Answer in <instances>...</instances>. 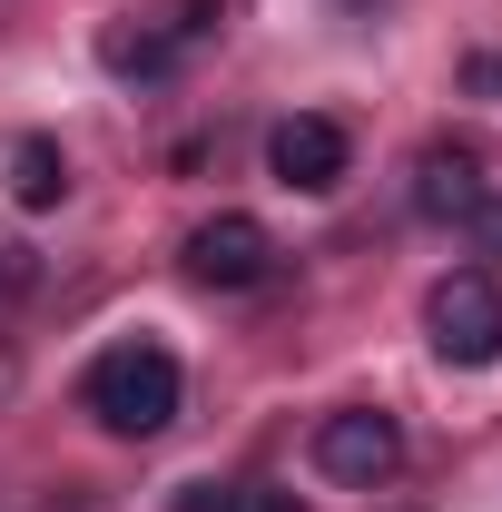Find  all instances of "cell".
I'll list each match as a JSON object with an SVG mask.
<instances>
[{
	"label": "cell",
	"instance_id": "8992f818",
	"mask_svg": "<svg viewBox=\"0 0 502 512\" xmlns=\"http://www.w3.org/2000/svg\"><path fill=\"white\" fill-rule=\"evenodd\" d=\"M178 266H188L197 286H227V296H237V286H266V276H276V237L256 227L247 207H217L207 227H188Z\"/></svg>",
	"mask_w": 502,
	"mask_h": 512
},
{
	"label": "cell",
	"instance_id": "30bf717a",
	"mask_svg": "<svg viewBox=\"0 0 502 512\" xmlns=\"http://www.w3.org/2000/svg\"><path fill=\"white\" fill-rule=\"evenodd\" d=\"M227 512H306V503L276 493V483H247V493H227Z\"/></svg>",
	"mask_w": 502,
	"mask_h": 512
},
{
	"label": "cell",
	"instance_id": "8fae6325",
	"mask_svg": "<svg viewBox=\"0 0 502 512\" xmlns=\"http://www.w3.org/2000/svg\"><path fill=\"white\" fill-rule=\"evenodd\" d=\"M473 89H483V99H502V50H493V60H473Z\"/></svg>",
	"mask_w": 502,
	"mask_h": 512
},
{
	"label": "cell",
	"instance_id": "ba28073f",
	"mask_svg": "<svg viewBox=\"0 0 502 512\" xmlns=\"http://www.w3.org/2000/svg\"><path fill=\"white\" fill-rule=\"evenodd\" d=\"M473 197H483V168H473V148H424V158H414V217L453 227Z\"/></svg>",
	"mask_w": 502,
	"mask_h": 512
},
{
	"label": "cell",
	"instance_id": "277c9868",
	"mask_svg": "<svg viewBox=\"0 0 502 512\" xmlns=\"http://www.w3.org/2000/svg\"><path fill=\"white\" fill-rule=\"evenodd\" d=\"M315 473L345 483V493L394 483V473H404V424H394L384 404H345V414H325V424H315Z\"/></svg>",
	"mask_w": 502,
	"mask_h": 512
},
{
	"label": "cell",
	"instance_id": "7a4b0ae2",
	"mask_svg": "<svg viewBox=\"0 0 502 512\" xmlns=\"http://www.w3.org/2000/svg\"><path fill=\"white\" fill-rule=\"evenodd\" d=\"M217 20H227V0H168V10H128L99 30V69L128 79V89H158V79H178L188 69L197 40H217Z\"/></svg>",
	"mask_w": 502,
	"mask_h": 512
},
{
	"label": "cell",
	"instance_id": "5b68a950",
	"mask_svg": "<svg viewBox=\"0 0 502 512\" xmlns=\"http://www.w3.org/2000/svg\"><path fill=\"white\" fill-rule=\"evenodd\" d=\"M345 168H355V138L325 119V109H296V119L266 128V178L296 197H335L345 188Z\"/></svg>",
	"mask_w": 502,
	"mask_h": 512
},
{
	"label": "cell",
	"instance_id": "6da1fadb",
	"mask_svg": "<svg viewBox=\"0 0 502 512\" xmlns=\"http://www.w3.org/2000/svg\"><path fill=\"white\" fill-rule=\"evenodd\" d=\"M178 355L168 345H148V335H128L109 355H89V375H79V404L99 414V434H119V444H148V434H168L178 424Z\"/></svg>",
	"mask_w": 502,
	"mask_h": 512
},
{
	"label": "cell",
	"instance_id": "7c38bea8",
	"mask_svg": "<svg viewBox=\"0 0 502 512\" xmlns=\"http://www.w3.org/2000/svg\"><path fill=\"white\" fill-rule=\"evenodd\" d=\"M20 276H30V266H20V247H0V296H10Z\"/></svg>",
	"mask_w": 502,
	"mask_h": 512
},
{
	"label": "cell",
	"instance_id": "9c48e42d",
	"mask_svg": "<svg viewBox=\"0 0 502 512\" xmlns=\"http://www.w3.org/2000/svg\"><path fill=\"white\" fill-rule=\"evenodd\" d=\"M463 247L483 256V266H502V188H483L473 207H463Z\"/></svg>",
	"mask_w": 502,
	"mask_h": 512
},
{
	"label": "cell",
	"instance_id": "3957f363",
	"mask_svg": "<svg viewBox=\"0 0 502 512\" xmlns=\"http://www.w3.org/2000/svg\"><path fill=\"white\" fill-rule=\"evenodd\" d=\"M424 335H434L443 365H502V286H493V266H453V276H434Z\"/></svg>",
	"mask_w": 502,
	"mask_h": 512
},
{
	"label": "cell",
	"instance_id": "52a82bcc",
	"mask_svg": "<svg viewBox=\"0 0 502 512\" xmlns=\"http://www.w3.org/2000/svg\"><path fill=\"white\" fill-rule=\"evenodd\" d=\"M0 188H10V207H30V217H40V207H60V197H69L60 138H50V128H20V138L0 148Z\"/></svg>",
	"mask_w": 502,
	"mask_h": 512
}]
</instances>
